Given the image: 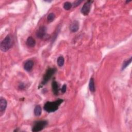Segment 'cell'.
I'll use <instances>...</instances> for the list:
<instances>
[{"mask_svg": "<svg viewBox=\"0 0 132 132\" xmlns=\"http://www.w3.org/2000/svg\"><path fill=\"white\" fill-rule=\"evenodd\" d=\"M62 99L59 98L54 102H47L44 105V110L47 112H53L56 111L60 104L63 102Z\"/></svg>", "mask_w": 132, "mask_h": 132, "instance_id": "cell-1", "label": "cell"}, {"mask_svg": "<svg viewBox=\"0 0 132 132\" xmlns=\"http://www.w3.org/2000/svg\"><path fill=\"white\" fill-rule=\"evenodd\" d=\"M13 38L10 35H7L4 39H3L0 45V48L2 52H5L8 51L12 47L13 44Z\"/></svg>", "mask_w": 132, "mask_h": 132, "instance_id": "cell-2", "label": "cell"}, {"mask_svg": "<svg viewBox=\"0 0 132 132\" xmlns=\"http://www.w3.org/2000/svg\"><path fill=\"white\" fill-rule=\"evenodd\" d=\"M56 71V68L48 69L43 77V80L41 82L42 85H44L46 84L48 81V80L51 79V78L52 77V76L55 74Z\"/></svg>", "mask_w": 132, "mask_h": 132, "instance_id": "cell-3", "label": "cell"}, {"mask_svg": "<svg viewBox=\"0 0 132 132\" xmlns=\"http://www.w3.org/2000/svg\"><path fill=\"white\" fill-rule=\"evenodd\" d=\"M47 124L46 121H40L35 123L34 126H32V131L34 132H38L42 130Z\"/></svg>", "mask_w": 132, "mask_h": 132, "instance_id": "cell-4", "label": "cell"}, {"mask_svg": "<svg viewBox=\"0 0 132 132\" xmlns=\"http://www.w3.org/2000/svg\"><path fill=\"white\" fill-rule=\"evenodd\" d=\"M93 2V1H88L84 4L83 6L82 7L81 9V12L82 14H83L84 15H88L90 11L91 4Z\"/></svg>", "mask_w": 132, "mask_h": 132, "instance_id": "cell-5", "label": "cell"}, {"mask_svg": "<svg viewBox=\"0 0 132 132\" xmlns=\"http://www.w3.org/2000/svg\"><path fill=\"white\" fill-rule=\"evenodd\" d=\"M46 34V27L45 26H41L38 29L37 32V36L38 38L42 39L45 37Z\"/></svg>", "mask_w": 132, "mask_h": 132, "instance_id": "cell-6", "label": "cell"}, {"mask_svg": "<svg viewBox=\"0 0 132 132\" xmlns=\"http://www.w3.org/2000/svg\"><path fill=\"white\" fill-rule=\"evenodd\" d=\"M79 29V23L77 21L75 20L72 22L70 26V30L73 32H76Z\"/></svg>", "mask_w": 132, "mask_h": 132, "instance_id": "cell-7", "label": "cell"}, {"mask_svg": "<svg viewBox=\"0 0 132 132\" xmlns=\"http://www.w3.org/2000/svg\"><path fill=\"white\" fill-rule=\"evenodd\" d=\"M34 66V62L32 60H29L27 61L24 65V68L26 71H30Z\"/></svg>", "mask_w": 132, "mask_h": 132, "instance_id": "cell-8", "label": "cell"}, {"mask_svg": "<svg viewBox=\"0 0 132 132\" xmlns=\"http://www.w3.org/2000/svg\"><path fill=\"white\" fill-rule=\"evenodd\" d=\"M7 101L5 99L2 97H0V111L1 112L5 111L7 107Z\"/></svg>", "mask_w": 132, "mask_h": 132, "instance_id": "cell-9", "label": "cell"}, {"mask_svg": "<svg viewBox=\"0 0 132 132\" xmlns=\"http://www.w3.org/2000/svg\"><path fill=\"white\" fill-rule=\"evenodd\" d=\"M52 87L53 93L55 95H57L59 92V86L57 81L55 80L53 81L52 83Z\"/></svg>", "mask_w": 132, "mask_h": 132, "instance_id": "cell-10", "label": "cell"}, {"mask_svg": "<svg viewBox=\"0 0 132 132\" xmlns=\"http://www.w3.org/2000/svg\"><path fill=\"white\" fill-rule=\"evenodd\" d=\"M26 44L28 46L32 47L36 45V41L32 37H29L26 40Z\"/></svg>", "mask_w": 132, "mask_h": 132, "instance_id": "cell-11", "label": "cell"}, {"mask_svg": "<svg viewBox=\"0 0 132 132\" xmlns=\"http://www.w3.org/2000/svg\"><path fill=\"white\" fill-rule=\"evenodd\" d=\"M34 112L36 116H40L41 114V112H42V109L41 106L40 105H37L35 107Z\"/></svg>", "mask_w": 132, "mask_h": 132, "instance_id": "cell-12", "label": "cell"}, {"mask_svg": "<svg viewBox=\"0 0 132 132\" xmlns=\"http://www.w3.org/2000/svg\"><path fill=\"white\" fill-rule=\"evenodd\" d=\"M89 87L90 91L91 92H94L95 91V86H94V81L93 78H91L89 81Z\"/></svg>", "mask_w": 132, "mask_h": 132, "instance_id": "cell-13", "label": "cell"}, {"mask_svg": "<svg viewBox=\"0 0 132 132\" xmlns=\"http://www.w3.org/2000/svg\"><path fill=\"white\" fill-rule=\"evenodd\" d=\"M57 64L58 65L59 67H62V66H63L64 64V59L63 57L62 56H59L57 59Z\"/></svg>", "mask_w": 132, "mask_h": 132, "instance_id": "cell-14", "label": "cell"}, {"mask_svg": "<svg viewBox=\"0 0 132 132\" xmlns=\"http://www.w3.org/2000/svg\"><path fill=\"white\" fill-rule=\"evenodd\" d=\"M72 4L69 2H66L64 3L63 5V8L66 10H70L72 7Z\"/></svg>", "mask_w": 132, "mask_h": 132, "instance_id": "cell-15", "label": "cell"}, {"mask_svg": "<svg viewBox=\"0 0 132 132\" xmlns=\"http://www.w3.org/2000/svg\"><path fill=\"white\" fill-rule=\"evenodd\" d=\"M131 57H130L129 59H128V60L125 61L124 62V63H123V65H122V70H124V69L127 67V66L131 63Z\"/></svg>", "mask_w": 132, "mask_h": 132, "instance_id": "cell-16", "label": "cell"}, {"mask_svg": "<svg viewBox=\"0 0 132 132\" xmlns=\"http://www.w3.org/2000/svg\"><path fill=\"white\" fill-rule=\"evenodd\" d=\"M55 18V14L53 13H51L47 15V19L49 22H52L54 20Z\"/></svg>", "mask_w": 132, "mask_h": 132, "instance_id": "cell-17", "label": "cell"}, {"mask_svg": "<svg viewBox=\"0 0 132 132\" xmlns=\"http://www.w3.org/2000/svg\"><path fill=\"white\" fill-rule=\"evenodd\" d=\"M82 1H75L74 3V4H73V7H76V6H78L81 2H82Z\"/></svg>", "mask_w": 132, "mask_h": 132, "instance_id": "cell-18", "label": "cell"}, {"mask_svg": "<svg viewBox=\"0 0 132 132\" xmlns=\"http://www.w3.org/2000/svg\"><path fill=\"white\" fill-rule=\"evenodd\" d=\"M66 89H67V86H66V85H63L62 87V88H61V92L64 93L66 91Z\"/></svg>", "mask_w": 132, "mask_h": 132, "instance_id": "cell-19", "label": "cell"}, {"mask_svg": "<svg viewBox=\"0 0 132 132\" xmlns=\"http://www.w3.org/2000/svg\"><path fill=\"white\" fill-rule=\"evenodd\" d=\"M19 89H21V90L24 89L25 88V85H24V84L23 83H21V84L19 85Z\"/></svg>", "mask_w": 132, "mask_h": 132, "instance_id": "cell-20", "label": "cell"}]
</instances>
